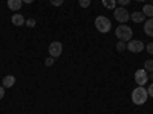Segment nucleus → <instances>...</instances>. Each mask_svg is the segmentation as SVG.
<instances>
[{
  "label": "nucleus",
  "mask_w": 153,
  "mask_h": 114,
  "mask_svg": "<svg viewBox=\"0 0 153 114\" xmlns=\"http://www.w3.org/2000/svg\"><path fill=\"white\" fill-rule=\"evenodd\" d=\"M143 14L149 18H153V5H146L143 8Z\"/></svg>",
  "instance_id": "nucleus-13"
},
{
  "label": "nucleus",
  "mask_w": 153,
  "mask_h": 114,
  "mask_svg": "<svg viewBox=\"0 0 153 114\" xmlns=\"http://www.w3.org/2000/svg\"><path fill=\"white\" fill-rule=\"evenodd\" d=\"M146 50H147L150 55H153V43H149V44L146 46Z\"/></svg>",
  "instance_id": "nucleus-22"
},
{
  "label": "nucleus",
  "mask_w": 153,
  "mask_h": 114,
  "mask_svg": "<svg viewBox=\"0 0 153 114\" xmlns=\"http://www.w3.org/2000/svg\"><path fill=\"white\" fill-rule=\"evenodd\" d=\"M150 5H153V0H150Z\"/></svg>",
  "instance_id": "nucleus-28"
},
{
  "label": "nucleus",
  "mask_w": 153,
  "mask_h": 114,
  "mask_svg": "<svg viewBox=\"0 0 153 114\" xmlns=\"http://www.w3.org/2000/svg\"><path fill=\"white\" fill-rule=\"evenodd\" d=\"M11 21H12V24L14 26H22V24H25V17L22 15V14H14L12 15V18H11Z\"/></svg>",
  "instance_id": "nucleus-9"
},
{
  "label": "nucleus",
  "mask_w": 153,
  "mask_h": 114,
  "mask_svg": "<svg viewBox=\"0 0 153 114\" xmlns=\"http://www.w3.org/2000/svg\"><path fill=\"white\" fill-rule=\"evenodd\" d=\"M78 3L81 8H89V5H91V0H78Z\"/></svg>",
  "instance_id": "nucleus-17"
},
{
  "label": "nucleus",
  "mask_w": 153,
  "mask_h": 114,
  "mask_svg": "<svg viewBox=\"0 0 153 114\" xmlns=\"http://www.w3.org/2000/svg\"><path fill=\"white\" fill-rule=\"evenodd\" d=\"M130 18H132L135 23H141V21H144V20H146V15L143 14V12H138V11H135L133 14H130Z\"/></svg>",
  "instance_id": "nucleus-12"
},
{
  "label": "nucleus",
  "mask_w": 153,
  "mask_h": 114,
  "mask_svg": "<svg viewBox=\"0 0 153 114\" xmlns=\"http://www.w3.org/2000/svg\"><path fill=\"white\" fill-rule=\"evenodd\" d=\"M147 93L150 94V97H153V82L150 84V87H149V90H147Z\"/></svg>",
  "instance_id": "nucleus-23"
},
{
  "label": "nucleus",
  "mask_w": 153,
  "mask_h": 114,
  "mask_svg": "<svg viewBox=\"0 0 153 114\" xmlns=\"http://www.w3.org/2000/svg\"><path fill=\"white\" fill-rule=\"evenodd\" d=\"M127 49L133 53H138V52H141V50L146 49V44L143 41H139V40H130L129 43H127Z\"/></svg>",
  "instance_id": "nucleus-6"
},
{
  "label": "nucleus",
  "mask_w": 153,
  "mask_h": 114,
  "mask_svg": "<svg viewBox=\"0 0 153 114\" xmlns=\"http://www.w3.org/2000/svg\"><path fill=\"white\" fill-rule=\"evenodd\" d=\"M103 6L113 11L115 8H117V0H103Z\"/></svg>",
  "instance_id": "nucleus-14"
},
{
  "label": "nucleus",
  "mask_w": 153,
  "mask_h": 114,
  "mask_svg": "<svg viewBox=\"0 0 153 114\" xmlns=\"http://www.w3.org/2000/svg\"><path fill=\"white\" fill-rule=\"evenodd\" d=\"M22 2H23V3H28V5H29V3H32V2H34V0H22Z\"/></svg>",
  "instance_id": "nucleus-25"
},
{
  "label": "nucleus",
  "mask_w": 153,
  "mask_h": 114,
  "mask_svg": "<svg viewBox=\"0 0 153 114\" xmlns=\"http://www.w3.org/2000/svg\"><path fill=\"white\" fill-rule=\"evenodd\" d=\"M54 62H55V58H52V56H51V58H46V61H45V64H46V66L49 67V66H52Z\"/></svg>",
  "instance_id": "nucleus-19"
},
{
  "label": "nucleus",
  "mask_w": 153,
  "mask_h": 114,
  "mask_svg": "<svg viewBox=\"0 0 153 114\" xmlns=\"http://www.w3.org/2000/svg\"><path fill=\"white\" fill-rule=\"evenodd\" d=\"M115 35L118 37L120 41H127L129 43L133 37V31L127 26V24H120V26L115 29Z\"/></svg>",
  "instance_id": "nucleus-2"
},
{
  "label": "nucleus",
  "mask_w": 153,
  "mask_h": 114,
  "mask_svg": "<svg viewBox=\"0 0 153 114\" xmlns=\"http://www.w3.org/2000/svg\"><path fill=\"white\" fill-rule=\"evenodd\" d=\"M149 79H150V81H153V72H152V73H149Z\"/></svg>",
  "instance_id": "nucleus-26"
},
{
  "label": "nucleus",
  "mask_w": 153,
  "mask_h": 114,
  "mask_svg": "<svg viewBox=\"0 0 153 114\" xmlns=\"http://www.w3.org/2000/svg\"><path fill=\"white\" fill-rule=\"evenodd\" d=\"M130 2H132V0H117V3H120L123 8H124V6H127V5L130 3Z\"/></svg>",
  "instance_id": "nucleus-21"
},
{
  "label": "nucleus",
  "mask_w": 153,
  "mask_h": 114,
  "mask_svg": "<svg viewBox=\"0 0 153 114\" xmlns=\"http://www.w3.org/2000/svg\"><path fill=\"white\" fill-rule=\"evenodd\" d=\"M16 84V78L12 75H8V76H5L3 78V81H2V85L5 87V88H11L12 85Z\"/></svg>",
  "instance_id": "nucleus-8"
},
{
  "label": "nucleus",
  "mask_w": 153,
  "mask_h": 114,
  "mask_svg": "<svg viewBox=\"0 0 153 114\" xmlns=\"http://www.w3.org/2000/svg\"><path fill=\"white\" fill-rule=\"evenodd\" d=\"M144 70H146L147 73H152V72H153V61H152V59H147V61L144 62Z\"/></svg>",
  "instance_id": "nucleus-15"
},
{
  "label": "nucleus",
  "mask_w": 153,
  "mask_h": 114,
  "mask_svg": "<svg viewBox=\"0 0 153 114\" xmlns=\"http://www.w3.org/2000/svg\"><path fill=\"white\" fill-rule=\"evenodd\" d=\"M126 47H127V46H126V41H118V43H117V50H118V52H123Z\"/></svg>",
  "instance_id": "nucleus-16"
},
{
  "label": "nucleus",
  "mask_w": 153,
  "mask_h": 114,
  "mask_svg": "<svg viewBox=\"0 0 153 114\" xmlns=\"http://www.w3.org/2000/svg\"><path fill=\"white\" fill-rule=\"evenodd\" d=\"M95 28H97L101 34H107V32H110V29H112V23H110V20H109L107 17L98 15V17L95 18Z\"/></svg>",
  "instance_id": "nucleus-3"
},
{
  "label": "nucleus",
  "mask_w": 153,
  "mask_h": 114,
  "mask_svg": "<svg viewBox=\"0 0 153 114\" xmlns=\"http://www.w3.org/2000/svg\"><path fill=\"white\" fill-rule=\"evenodd\" d=\"M3 96H5V87L0 85V99H3Z\"/></svg>",
  "instance_id": "nucleus-24"
},
{
  "label": "nucleus",
  "mask_w": 153,
  "mask_h": 114,
  "mask_svg": "<svg viewBox=\"0 0 153 114\" xmlns=\"http://www.w3.org/2000/svg\"><path fill=\"white\" fill-rule=\"evenodd\" d=\"M25 24H26L28 28H34L35 26V20L34 18H28L26 21H25Z\"/></svg>",
  "instance_id": "nucleus-18"
},
{
  "label": "nucleus",
  "mask_w": 153,
  "mask_h": 114,
  "mask_svg": "<svg viewBox=\"0 0 153 114\" xmlns=\"http://www.w3.org/2000/svg\"><path fill=\"white\" fill-rule=\"evenodd\" d=\"M135 81H136L138 85H144V84H147V82H149V73H147L144 69L136 70V73H135Z\"/></svg>",
  "instance_id": "nucleus-7"
},
{
  "label": "nucleus",
  "mask_w": 153,
  "mask_h": 114,
  "mask_svg": "<svg viewBox=\"0 0 153 114\" xmlns=\"http://www.w3.org/2000/svg\"><path fill=\"white\" fill-rule=\"evenodd\" d=\"M51 3H52L54 6H61L63 5V2H65V0H49Z\"/></svg>",
  "instance_id": "nucleus-20"
},
{
  "label": "nucleus",
  "mask_w": 153,
  "mask_h": 114,
  "mask_svg": "<svg viewBox=\"0 0 153 114\" xmlns=\"http://www.w3.org/2000/svg\"><path fill=\"white\" fill-rule=\"evenodd\" d=\"M63 52V44L60 41H52L49 44V55L52 58H58Z\"/></svg>",
  "instance_id": "nucleus-5"
},
{
  "label": "nucleus",
  "mask_w": 153,
  "mask_h": 114,
  "mask_svg": "<svg viewBox=\"0 0 153 114\" xmlns=\"http://www.w3.org/2000/svg\"><path fill=\"white\" fill-rule=\"evenodd\" d=\"M147 97H149V93H147V90H146L143 85L136 87L135 90L132 91V102H133L135 105H143V104H146Z\"/></svg>",
  "instance_id": "nucleus-1"
},
{
  "label": "nucleus",
  "mask_w": 153,
  "mask_h": 114,
  "mask_svg": "<svg viewBox=\"0 0 153 114\" xmlns=\"http://www.w3.org/2000/svg\"><path fill=\"white\" fill-rule=\"evenodd\" d=\"M22 0H8V8L11 11H19L22 9Z\"/></svg>",
  "instance_id": "nucleus-10"
},
{
  "label": "nucleus",
  "mask_w": 153,
  "mask_h": 114,
  "mask_svg": "<svg viewBox=\"0 0 153 114\" xmlns=\"http://www.w3.org/2000/svg\"><path fill=\"white\" fill-rule=\"evenodd\" d=\"M144 32L149 37H153V18H149L144 24Z\"/></svg>",
  "instance_id": "nucleus-11"
},
{
  "label": "nucleus",
  "mask_w": 153,
  "mask_h": 114,
  "mask_svg": "<svg viewBox=\"0 0 153 114\" xmlns=\"http://www.w3.org/2000/svg\"><path fill=\"white\" fill-rule=\"evenodd\" d=\"M136 2H146V0H136Z\"/></svg>",
  "instance_id": "nucleus-27"
},
{
  "label": "nucleus",
  "mask_w": 153,
  "mask_h": 114,
  "mask_svg": "<svg viewBox=\"0 0 153 114\" xmlns=\"http://www.w3.org/2000/svg\"><path fill=\"white\" fill-rule=\"evenodd\" d=\"M113 17L117 18V21H120L121 24H124V21H127L130 18V14L127 12V9L126 8H115L113 9Z\"/></svg>",
  "instance_id": "nucleus-4"
}]
</instances>
